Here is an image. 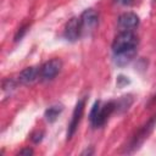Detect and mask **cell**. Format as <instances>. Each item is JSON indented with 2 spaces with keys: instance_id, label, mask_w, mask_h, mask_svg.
I'll return each mask as SVG.
<instances>
[{
  "instance_id": "obj_1",
  "label": "cell",
  "mask_w": 156,
  "mask_h": 156,
  "mask_svg": "<svg viewBox=\"0 0 156 156\" xmlns=\"http://www.w3.org/2000/svg\"><path fill=\"white\" fill-rule=\"evenodd\" d=\"M138 37L132 30H121L113 39L112 51L113 54H119L138 46Z\"/></svg>"
},
{
  "instance_id": "obj_2",
  "label": "cell",
  "mask_w": 156,
  "mask_h": 156,
  "mask_svg": "<svg viewBox=\"0 0 156 156\" xmlns=\"http://www.w3.org/2000/svg\"><path fill=\"white\" fill-rule=\"evenodd\" d=\"M61 67H62V62L58 58H51V60L46 61L40 67V80L49 82V80L54 79L61 71Z\"/></svg>"
},
{
  "instance_id": "obj_3",
  "label": "cell",
  "mask_w": 156,
  "mask_h": 156,
  "mask_svg": "<svg viewBox=\"0 0 156 156\" xmlns=\"http://www.w3.org/2000/svg\"><path fill=\"white\" fill-rule=\"evenodd\" d=\"M156 126V116H154L143 128H140L139 129V132L134 135V138L132 139V143H130V145H129V147H130V150H136L147 138H149V135L151 134V132L154 130V127Z\"/></svg>"
},
{
  "instance_id": "obj_4",
  "label": "cell",
  "mask_w": 156,
  "mask_h": 156,
  "mask_svg": "<svg viewBox=\"0 0 156 156\" xmlns=\"http://www.w3.org/2000/svg\"><path fill=\"white\" fill-rule=\"evenodd\" d=\"M84 107H85V100L80 99L74 106V110H73V113H72V118H71V122L68 124L67 140H69L74 135V133H76V130L78 128V124H79V122L82 119V116H83V112H84Z\"/></svg>"
},
{
  "instance_id": "obj_5",
  "label": "cell",
  "mask_w": 156,
  "mask_h": 156,
  "mask_svg": "<svg viewBox=\"0 0 156 156\" xmlns=\"http://www.w3.org/2000/svg\"><path fill=\"white\" fill-rule=\"evenodd\" d=\"M80 24H82V33H89L91 30H94L98 26L99 22V17L95 10L93 9H88L85 10L82 15H80Z\"/></svg>"
},
{
  "instance_id": "obj_6",
  "label": "cell",
  "mask_w": 156,
  "mask_h": 156,
  "mask_svg": "<svg viewBox=\"0 0 156 156\" xmlns=\"http://www.w3.org/2000/svg\"><path fill=\"white\" fill-rule=\"evenodd\" d=\"M82 34V24L80 18L72 17L65 27V38L69 41H76Z\"/></svg>"
},
{
  "instance_id": "obj_7",
  "label": "cell",
  "mask_w": 156,
  "mask_h": 156,
  "mask_svg": "<svg viewBox=\"0 0 156 156\" xmlns=\"http://www.w3.org/2000/svg\"><path fill=\"white\" fill-rule=\"evenodd\" d=\"M117 24L121 30H133L139 24V17L134 12H124L119 15Z\"/></svg>"
},
{
  "instance_id": "obj_8",
  "label": "cell",
  "mask_w": 156,
  "mask_h": 156,
  "mask_svg": "<svg viewBox=\"0 0 156 156\" xmlns=\"http://www.w3.org/2000/svg\"><path fill=\"white\" fill-rule=\"evenodd\" d=\"M38 78H40V68H38V67H27L18 74L17 80L21 84L29 85V84H33L34 82H37Z\"/></svg>"
},
{
  "instance_id": "obj_9",
  "label": "cell",
  "mask_w": 156,
  "mask_h": 156,
  "mask_svg": "<svg viewBox=\"0 0 156 156\" xmlns=\"http://www.w3.org/2000/svg\"><path fill=\"white\" fill-rule=\"evenodd\" d=\"M115 108H116V104L113 101H108L104 106H101L100 112H99V116H98V119H96L95 128L96 127H101L107 121V118L111 116V113L115 111Z\"/></svg>"
},
{
  "instance_id": "obj_10",
  "label": "cell",
  "mask_w": 156,
  "mask_h": 156,
  "mask_svg": "<svg viewBox=\"0 0 156 156\" xmlns=\"http://www.w3.org/2000/svg\"><path fill=\"white\" fill-rule=\"evenodd\" d=\"M113 55H115V63L117 66H126L136 55V48L127 50V51H123V52H119V54H113Z\"/></svg>"
},
{
  "instance_id": "obj_11",
  "label": "cell",
  "mask_w": 156,
  "mask_h": 156,
  "mask_svg": "<svg viewBox=\"0 0 156 156\" xmlns=\"http://www.w3.org/2000/svg\"><path fill=\"white\" fill-rule=\"evenodd\" d=\"M62 112V106L61 105H54V106H50L46 111H45V118L48 122L52 123L57 119L58 115Z\"/></svg>"
},
{
  "instance_id": "obj_12",
  "label": "cell",
  "mask_w": 156,
  "mask_h": 156,
  "mask_svg": "<svg viewBox=\"0 0 156 156\" xmlns=\"http://www.w3.org/2000/svg\"><path fill=\"white\" fill-rule=\"evenodd\" d=\"M100 108H101V104L100 101H95L93 107H91V111L89 113V121L91 123V126L95 128V124H96V119H98V116H99V112H100Z\"/></svg>"
},
{
  "instance_id": "obj_13",
  "label": "cell",
  "mask_w": 156,
  "mask_h": 156,
  "mask_svg": "<svg viewBox=\"0 0 156 156\" xmlns=\"http://www.w3.org/2000/svg\"><path fill=\"white\" fill-rule=\"evenodd\" d=\"M28 28H29V24H28V23L23 24V26L17 30V33H16V35H15V41L21 40V39L23 38V35L26 34V32H27V29H28Z\"/></svg>"
},
{
  "instance_id": "obj_14",
  "label": "cell",
  "mask_w": 156,
  "mask_h": 156,
  "mask_svg": "<svg viewBox=\"0 0 156 156\" xmlns=\"http://www.w3.org/2000/svg\"><path fill=\"white\" fill-rule=\"evenodd\" d=\"M129 83V80L124 77V76H118L117 77V85L118 87H123V85H126V84H128Z\"/></svg>"
},
{
  "instance_id": "obj_15",
  "label": "cell",
  "mask_w": 156,
  "mask_h": 156,
  "mask_svg": "<svg viewBox=\"0 0 156 156\" xmlns=\"http://www.w3.org/2000/svg\"><path fill=\"white\" fill-rule=\"evenodd\" d=\"M41 139H43V132H37L32 135V140L34 143H39V141H41Z\"/></svg>"
},
{
  "instance_id": "obj_16",
  "label": "cell",
  "mask_w": 156,
  "mask_h": 156,
  "mask_svg": "<svg viewBox=\"0 0 156 156\" xmlns=\"http://www.w3.org/2000/svg\"><path fill=\"white\" fill-rule=\"evenodd\" d=\"M18 155H27V156H30V155H33V150H32L30 147H26V149H22V150L18 152Z\"/></svg>"
},
{
  "instance_id": "obj_17",
  "label": "cell",
  "mask_w": 156,
  "mask_h": 156,
  "mask_svg": "<svg viewBox=\"0 0 156 156\" xmlns=\"http://www.w3.org/2000/svg\"><path fill=\"white\" fill-rule=\"evenodd\" d=\"M132 1L133 0H115V2H117L119 5H129V4H132Z\"/></svg>"
},
{
  "instance_id": "obj_18",
  "label": "cell",
  "mask_w": 156,
  "mask_h": 156,
  "mask_svg": "<svg viewBox=\"0 0 156 156\" xmlns=\"http://www.w3.org/2000/svg\"><path fill=\"white\" fill-rule=\"evenodd\" d=\"M90 154H93V150H88V149L82 152V155H90Z\"/></svg>"
}]
</instances>
